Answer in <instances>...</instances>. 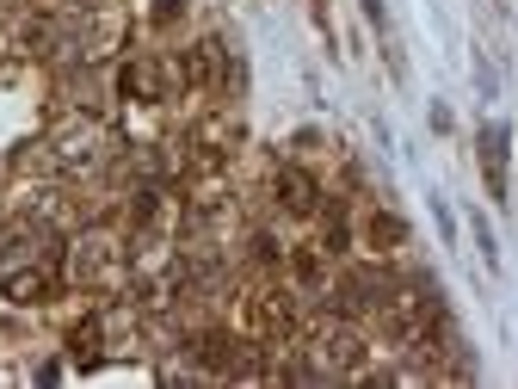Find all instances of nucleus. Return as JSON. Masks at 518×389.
Segmentation results:
<instances>
[{
    "mask_svg": "<svg viewBox=\"0 0 518 389\" xmlns=\"http://www.w3.org/2000/svg\"><path fill=\"white\" fill-rule=\"evenodd\" d=\"M315 13H321V25H327V0H315Z\"/></svg>",
    "mask_w": 518,
    "mask_h": 389,
    "instance_id": "nucleus-9",
    "label": "nucleus"
},
{
    "mask_svg": "<svg viewBox=\"0 0 518 389\" xmlns=\"http://www.w3.org/2000/svg\"><path fill=\"white\" fill-rule=\"evenodd\" d=\"M364 19H370V31H389V19H383V0H364Z\"/></svg>",
    "mask_w": 518,
    "mask_h": 389,
    "instance_id": "nucleus-8",
    "label": "nucleus"
},
{
    "mask_svg": "<svg viewBox=\"0 0 518 389\" xmlns=\"http://www.w3.org/2000/svg\"><path fill=\"white\" fill-rule=\"evenodd\" d=\"M481 173H488V192L506 198V124L481 130Z\"/></svg>",
    "mask_w": 518,
    "mask_h": 389,
    "instance_id": "nucleus-5",
    "label": "nucleus"
},
{
    "mask_svg": "<svg viewBox=\"0 0 518 389\" xmlns=\"http://www.w3.org/2000/svg\"><path fill=\"white\" fill-rule=\"evenodd\" d=\"M475 247H481V260H488V266H500V247H494V229H488V217H475Z\"/></svg>",
    "mask_w": 518,
    "mask_h": 389,
    "instance_id": "nucleus-7",
    "label": "nucleus"
},
{
    "mask_svg": "<svg viewBox=\"0 0 518 389\" xmlns=\"http://www.w3.org/2000/svg\"><path fill=\"white\" fill-rule=\"evenodd\" d=\"M364 241H370V247H377V254H383V247H401V241H407V229H401V223L389 217V210H377V217L364 223Z\"/></svg>",
    "mask_w": 518,
    "mask_h": 389,
    "instance_id": "nucleus-6",
    "label": "nucleus"
},
{
    "mask_svg": "<svg viewBox=\"0 0 518 389\" xmlns=\"http://www.w3.org/2000/svg\"><path fill=\"white\" fill-rule=\"evenodd\" d=\"M272 198H278L284 217H321V210H327L321 180H315L309 167H296V161H284V167L272 173Z\"/></svg>",
    "mask_w": 518,
    "mask_h": 389,
    "instance_id": "nucleus-4",
    "label": "nucleus"
},
{
    "mask_svg": "<svg viewBox=\"0 0 518 389\" xmlns=\"http://www.w3.org/2000/svg\"><path fill=\"white\" fill-rule=\"evenodd\" d=\"M56 285H62V254H56V235L19 229L7 247H0V297H7V303H44Z\"/></svg>",
    "mask_w": 518,
    "mask_h": 389,
    "instance_id": "nucleus-1",
    "label": "nucleus"
},
{
    "mask_svg": "<svg viewBox=\"0 0 518 389\" xmlns=\"http://www.w3.org/2000/svg\"><path fill=\"white\" fill-rule=\"evenodd\" d=\"M105 130H99V118L93 112H81V118H68L56 136H50V167L56 173H99L105 167Z\"/></svg>",
    "mask_w": 518,
    "mask_h": 389,
    "instance_id": "nucleus-3",
    "label": "nucleus"
},
{
    "mask_svg": "<svg viewBox=\"0 0 518 389\" xmlns=\"http://www.w3.org/2000/svg\"><path fill=\"white\" fill-rule=\"evenodd\" d=\"M62 278L81 285V291H118L130 278V247L111 229H81L62 247Z\"/></svg>",
    "mask_w": 518,
    "mask_h": 389,
    "instance_id": "nucleus-2",
    "label": "nucleus"
}]
</instances>
